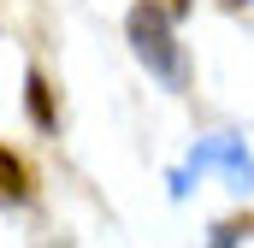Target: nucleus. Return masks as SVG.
Returning a JSON list of instances; mask_svg holds the SVG:
<instances>
[{
	"label": "nucleus",
	"mask_w": 254,
	"mask_h": 248,
	"mask_svg": "<svg viewBox=\"0 0 254 248\" xmlns=\"http://www.w3.org/2000/svg\"><path fill=\"white\" fill-rule=\"evenodd\" d=\"M172 6H178V12H184V6H190V0H172Z\"/></svg>",
	"instance_id": "2"
},
{
	"label": "nucleus",
	"mask_w": 254,
	"mask_h": 248,
	"mask_svg": "<svg viewBox=\"0 0 254 248\" xmlns=\"http://www.w3.org/2000/svg\"><path fill=\"white\" fill-rule=\"evenodd\" d=\"M0 195H6V201H24V195H30V172H24L6 148H0Z\"/></svg>",
	"instance_id": "1"
}]
</instances>
